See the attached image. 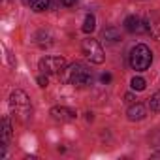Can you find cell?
I'll return each mask as SVG.
<instances>
[{
	"label": "cell",
	"mask_w": 160,
	"mask_h": 160,
	"mask_svg": "<svg viewBox=\"0 0 160 160\" xmlns=\"http://www.w3.org/2000/svg\"><path fill=\"white\" fill-rule=\"evenodd\" d=\"M62 79H64L66 83H70V85L85 87V85H89V83L92 81V73H91V70H89L85 64L75 62V64L64 68V75H62Z\"/></svg>",
	"instance_id": "cell-1"
},
{
	"label": "cell",
	"mask_w": 160,
	"mask_h": 160,
	"mask_svg": "<svg viewBox=\"0 0 160 160\" xmlns=\"http://www.w3.org/2000/svg\"><path fill=\"white\" fill-rule=\"evenodd\" d=\"M151 60H152V53L147 45L139 43L136 45L132 51H130V66L136 70V72H145L149 66H151Z\"/></svg>",
	"instance_id": "cell-2"
},
{
	"label": "cell",
	"mask_w": 160,
	"mask_h": 160,
	"mask_svg": "<svg viewBox=\"0 0 160 160\" xmlns=\"http://www.w3.org/2000/svg\"><path fill=\"white\" fill-rule=\"evenodd\" d=\"M10 108L13 115H17L21 121H27L30 115V98L23 91H13L10 96Z\"/></svg>",
	"instance_id": "cell-3"
},
{
	"label": "cell",
	"mask_w": 160,
	"mask_h": 160,
	"mask_svg": "<svg viewBox=\"0 0 160 160\" xmlns=\"http://www.w3.org/2000/svg\"><path fill=\"white\" fill-rule=\"evenodd\" d=\"M81 47H83L85 57H87L92 64H102V62H104L106 57H104V49H102V45L98 43V40L87 38V40H83Z\"/></svg>",
	"instance_id": "cell-4"
},
{
	"label": "cell",
	"mask_w": 160,
	"mask_h": 160,
	"mask_svg": "<svg viewBox=\"0 0 160 160\" xmlns=\"http://www.w3.org/2000/svg\"><path fill=\"white\" fill-rule=\"evenodd\" d=\"M40 72L43 75H53V73H62L66 68V60L62 57H45L38 64Z\"/></svg>",
	"instance_id": "cell-5"
},
{
	"label": "cell",
	"mask_w": 160,
	"mask_h": 160,
	"mask_svg": "<svg viewBox=\"0 0 160 160\" xmlns=\"http://www.w3.org/2000/svg\"><path fill=\"white\" fill-rule=\"evenodd\" d=\"M124 28H126L130 34H143V32H147L145 21H141V19L136 17V15H130V17L124 19Z\"/></svg>",
	"instance_id": "cell-6"
},
{
	"label": "cell",
	"mask_w": 160,
	"mask_h": 160,
	"mask_svg": "<svg viewBox=\"0 0 160 160\" xmlns=\"http://www.w3.org/2000/svg\"><path fill=\"white\" fill-rule=\"evenodd\" d=\"M145 25H147V32H149L156 42H160V17H158L154 12H151V13L147 15V19H145Z\"/></svg>",
	"instance_id": "cell-7"
},
{
	"label": "cell",
	"mask_w": 160,
	"mask_h": 160,
	"mask_svg": "<svg viewBox=\"0 0 160 160\" xmlns=\"http://www.w3.org/2000/svg\"><path fill=\"white\" fill-rule=\"evenodd\" d=\"M51 117L55 121H60V122H70V121H75L77 113L70 108H53L51 109Z\"/></svg>",
	"instance_id": "cell-8"
},
{
	"label": "cell",
	"mask_w": 160,
	"mask_h": 160,
	"mask_svg": "<svg viewBox=\"0 0 160 160\" xmlns=\"http://www.w3.org/2000/svg\"><path fill=\"white\" fill-rule=\"evenodd\" d=\"M12 138V124H10V119L4 117L2 119V156L6 154V145Z\"/></svg>",
	"instance_id": "cell-9"
},
{
	"label": "cell",
	"mask_w": 160,
	"mask_h": 160,
	"mask_svg": "<svg viewBox=\"0 0 160 160\" xmlns=\"http://www.w3.org/2000/svg\"><path fill=\"white\" fill-rule=\"evenodd\" d=\"M126 115H128L130 121H141V119H145V108L141 104H134V106L128 108Z\"/></svg>",
	"instance_id": "cell-10"
},
{
	"label": "cell",
	"mask_w": 160,
	"mask_h": 160,
	"mask_svg": "<svg viewBox=\"0 0 160 160\" xmlns=\"http://www.w3.org/2000/svg\"><path fill=\"white\" fill-rule=\"evenodd\" d=\"M102 38L106 40V42H109V43H115V42H119V30L115 28V27H108V28H104V32H102Z\"/></svg>",
	"instance_id": "cell-11"
},
{
	"label": "cell",
	"mask_w": 160,
	"mask_h": 160,
	"mask_svg": "<svg viewBox=\"0 0 160 160\" xmlns=\"http://www.w3.org/2000/svg\"><path fill=\"white\" fill-rule=\"evenodd\" d=\"M94 28H96V19H94V15L89 13V15L85 17V23H83V32H85V34H91Z\"/></svg>",
	"instance_id": "cell-12"
},
{
	"label": "cell",
	"mask_w": 160,
	"mask_h": 160,
	"mask_svg": "<svg viewBox=\"0 0 160 160\" xmlns=\"http://www.w3.org/2000/svg\"><path fill=\"white\" fill-rule=\"evenodd\" d=\"M149 109H151L152 113H160V91L151 96V100H149Z\"/></svg>",
	"instance_id": "cell-13"
},
{
	"label": "cell",
	"mask_w": 160,
	"mask_h": 160,
	"mask_svg": "<svg viewBox=\"0 0 160 160\" xmlns=\"http://www.w3.org/2000/svg\"><path fill=\"white\" fill-rule=\"evenodd\" d=\"M130 85H132L134 91H145V87H147V83H145L143 77H134L132 81H130Z\"/></svg>",
	"instance_id": "cell-14"
},
{
	"label": "cell",
	"mask_w": 160,
	"mask_h": 160,
	"mask_svg": "<svg viewBox=\"0 0 160 160\" xmlns=\"http://www.w3.org/2000/svg\"><path fill=\"white\" fill-rule=\"evenodd\" d=\"M49 8V0H34L32 2V10L34 12H43Z\"/></svg>",
	"instance_id": "cell-15"
},
{
	"label": "cell",
	"mask_w": 160,
	"mask_h": 160,
	"mask_svg": "<svg viewBox=\"0 0 160 160\" xmlns=\"http://www.w3.org/2000/svg\"><path fill=\"white\" fill-rule=\"evenodd\" d=\"M38 85H40V87H47V77L40 75V77H38Z\"/></svg>",
	"instance_id": "cell-16"
},
{
	"label": "cell",
	"mask_w": 160,
	"mask_h": 160,
	"mask_svg": "<svg viewBox=\"0 0 160 160\" xmlns=\"http://www.w3.org/2000/svg\"><path fill=\"white\" fill-rule=\"evenodd\" d=\"M75 2H77V0H62V4H64V6H73Z\"/></svg>",
	"instance_id": "cell-17"
},
{
	"label": "cell",
	"mask_w": 160,
	"mask_h": 160,
	"mask_svg": "<svg viewBox=\"0 0 160 160\" xmlns=\"http://www.w3.org/2000/svg\"><path fill=\"white\" fill-rule=\"evenodd\" d=\"M124 100H126V102H134V94H132V92L124 94Z\"/></svg>",
	"instance_id": "cell-18"
},
{
	"label": "cell",
	"mask_w": 160,
	"mask_h": 160,
	"mask_svg": "<svg viewBox=\"0 0 160 160\" xmlns=\"http://www.w3.org/2000/svg\"><path fill=\"white\" fill-rule=\"evenodd\" d=\"M102 81H111V75H109V73H104V75H102Z\"/></svg>",
	"instance_id": "cell-19"
}]
</instances>
